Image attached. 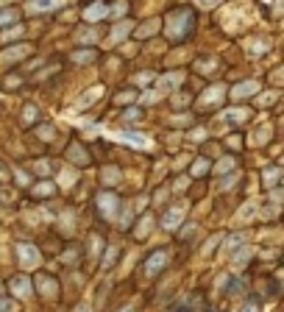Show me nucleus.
Wrapping results in <instances>:
<instances>
[{
	"instance_id": "1",
	"label": "nucleus",
	"mask_w": 284,
	"mask_h": 312,
	"mask_svg": "<svg viewBox=\"0 0 284 312\" xmlns=\"http://www.w3.org/2000/svg\"><path fill=\"white\" fill-rule=\"evenodd\" d=\"M17 254H20L23 268H34V265H39V251L34 246H28V243H23V246L17 248Z\"/></svg>"
},
{
	"instance_id": "2",
	"label": "nucleus",
	"mask_w": 284,
	"mask_h": 312,
	"mask_svg": "<svg viewBox=\"0 0 284 312\" xmlns=\"http://www.w3.org/2000/svg\"><path fill=\"white\" fill-rule=\"evenodd\" d=\"M164 262H167V251H156L151 259H148V265H145V273H148V276H153V273H159V270L164 268Z\"/></svg>"
},
{
	"instance_id": "3",
	"label": "nucleus",
	"mask_w": 284,
	"mask_h": 312,
	"mask_svg": "<svg viewBox=\"0 0 284 312\" xmlns=\"http://www.w3.org/2000/svg\"><path fill=\"white\" fill-rule=\"evenodd\" d=\"M98 204H101V212H103V215H115V212H117V198L112 195V192H103V195H98Z\"/></svg>"
},
{
	"instance_id": "4",
	"label": "nucleus",
	"mask_w": 284,
	"mask_h": 312,
	"mask_svg": "<svg viewBox=\"0 0 284 312\" xmlns=\"http://www.w3.org/2000/svg\"><path fill=\"white\" fill-rule=\"evenodd\" d=\"M12 287H14V293H17V295H28L31 293V282H28V279H25V276H17V279H14V282H12Z\"/></svg>"
},
{
	"instance_id": "5",
	"label": "nucleus",
	"mask_w": 284,
	"mask_h": 312,
	"mask_svg": "<svg viewBox=\"0 0 284 312\" xmlns=\"http://www.w3.org/2000/svg\"><path fill=\"white\" fill-rule=\"evenodd\" d=\"M120 137H123V139H126V142H134V145H142V148H145V145H148V139H145V137H139V134H131V131H123V134H120Z\"/></svg>"
},
{
	"instance_id": "6",
	"label": "nucleus",
	"mask_w": 284,
	"mask_h": 312,
	"mask_svg": "<svg viewBox=\"0 0 284 312\" xmlns=\"http://www.w3.org/2000/svg\"><path fill=\"white\" fill-rule=\"evenodd\" d=\"M14 20H17L14 9H3V12H0V25H9V23H14Z\"/></svg>"
},
{
	"instance_id": "7",
	"label": "nucleus",
	"mask_w": 284,
	"mask_h": 312,
	"mask_svg": "<svg viewBox=\"0 0 284 312\" xmlns=\"http://www.w3.org/2000/svg\"><path fill=\"white\" fill-rule=\"evenodd\" d=\"M178 220H181V212L173 209V212H167V220H164V226L173 228V226H178Z\"/></svg>"
},
{
	"instance_id": "8",
	"label": "nucleus",
	"mask_w": 284,
	"mask_h": 312,
	"mask_svg": "<svg viewBox=\"0 0 284 312\" xmlns=\"http://www.w3.org/2000/svg\"><path fill=\"white\" fill-rule=\"evenodd\" d=\"M106 14V6L103 3H98V6H92L89 12H86V20H95V17H103Z\"/></svg>"
},
{
	"instance_id": "9",
	"label": "nucleus",
	"mask_w": 284,
	"mask_h": 312,
	"mask_svg": "<svg viewBox=\"0 0 284 312\" xmlns=\"http://www.w3.org/2000/svg\"><path fill=\"white\" fill-rule=\"evenodd\" d=\"M31 9H34V12H48V9H56V6L53 3H34Z\"/></svg>"
},
{
	"instance_id": "10",
	"label": "nucleus",
	"mask_w": 284,
	"mask_h": 312,
	"mask_svg": "<svg viewBox=\"0 0 284 312\" xmlns=\"http://www.w3.org/2000/svg\"><path fill=\"white\" fill-rule=\"evenodd\" d=\"M0 312H14V304L6 298H0Z\"/></svg>"
},
{
	"instance_id": "11",
	"label": "nucleus",
	"mask_w": 284,
	"mask_h": 312,
	"mask_svg": "<svg viewBox=\"0 0 284 312\" xmlns=\"http://www.w3.org/2000/svg\"><path fill=\"white\" fill-rule=\"evenodd\" d=\"M254 87H256V84H245V90L240 87V90H237L234 95H237V98H242V95H248V92H254Z\"/></svg>"
},
{
	"instance_id": "12",
	"label": "nucleus",
	"mask_w": 284,
	"mask_h": 312,
	"mask_svg": "<svg viewBox=\"0 0 284 312\" xmlns=\"http://www.w3.org/2000/svg\"><path fill=\"white\" fill-rule=\"evenodd\" d=\"M204 170H206V162H195V168H193V173H195V176L204 173Z\"/></svg>"
},
{
	"instance_id": "13",
	"label": "nucleus",
	"mask_w": 284,
	"mask_h": 312,
	"mask_svg": "<svg viewBox=\"0 0 284 312\" xmlns=\"http://www.w3.org/2000/svg\"><path fill=\"white\" fill-rule=\"evenodd\" d=\"M50 190H53L50 184H39V187H37V192H39V195H42V192H50Z\"/></svg>"
},
{
	"instance_id": "14",
	"label": "nucleus",
	"mask_w": 284,
	"mask_h": 312,
	"mask_svg": "<svg viewBox=\"0 0 284 312\" xmlns=\"http://www.w3.org/2000/svg\"><path fill=\"white\" fill-rule=\"evenodd\" d=\"M245 312H256V306H254V304H248V306H245Z\"/></svg>"
},
{
	"instance_id": "15",
	"label": "nucleus",
	"mask_w": 284,
	"mask_h": 312,
	"mask_svg": "<svg viewBox=\"0 0 284 312\" xmlns=\"http://www.w3.org/2000/svg\"><path fill=\"white\" fill-rule=\"evenodd\" d=\"M126 312H131V309H126Z\"/></svg>"
}]
</instances>
